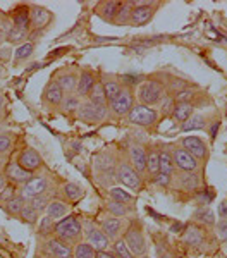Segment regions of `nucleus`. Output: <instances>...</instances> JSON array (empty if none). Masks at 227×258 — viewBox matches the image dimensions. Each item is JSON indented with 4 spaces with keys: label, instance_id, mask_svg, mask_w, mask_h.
Listing matches in <instances>:
<instances>
[{
    "label": "nucleus",
    "instance_id": "nucleus-25",
    "mask_svg": "<svg viewBox=\"0 0 227 258\" xmlns=\"http://www.w3.org/2000/svg\"><path fill=\"white\" fill-rule=\"evenodd\" d=\"M177 181L181 182V189L184 191H198L200 188V177L196 172H181Z\"/></svg>",
    "mask_w": 227,
    "mask_h": 258
},
{
    "label": "nucleus",
    "instance_id": "nucleus-19",
    "mask_svg": "<svg viewBox=\"0 0 227 258\" xmlns=\"http://www.w3.org/2000/svg\"><path fill=\"white\" fill-rule=\"evenodd\" d=\"M31 174L33 172L23 169L18 162H11V164L7 165V170H6V179L7 181H11L12 184H24V182L31 179Z\"/></svg>",
    "mask_w": 227,
    "mask_h": 258
},
{
    "label": "nucleus",
    "instance_id": "nucleus-56",
    "mask_svg": "<svg viewBox=\"0 0 227 258\" xmlns=\"http://www.w3.org/2000/svg\"><path fill=\"white\" fill-rule=\"evenodd\" d=\"M97 258H117L110 251H97Z\"/></svg>",
    "mask_w": 227,
    "mask_h": 258
},
{
    "label": "nucleus",
    "instance_id": "nucleus-16",
    "mask_svg": "<svg viewBox=\"0 0 227 258\" xmlns=\"http://www.w3.org/2000/svg\"><path fill=\"white\" fill-rule=\"evenodd\" d=\"M129 164L136 169V172L141 176L146 172V148L138 143L129 147Z\"/></svg>",
    "mask_w": 227,
    "mask_h": 258
},
{
    "label": "nucleus",
    "instance_id": "nucleus-17",
    "mask_svg": "<svg viewBox=\"0 0 227 258\" xmlns=\"http://www.w3.org/2000/svg\"><path fill=\"white\" fill-rule=\"evenodd\" d=\"M45 248L52 258H72V248L64 241L57 239L55 236L45 243Z\"/></svg>",
    "mask_w": 227,
    "mask_h": 258
},
{
    "label": "nucleus",
    "instance_id": "nucleus-12",
    "mask_svg": "<svg viewBox=\"0 0 227 258\" xmlns=\"http://www.w3.org/2000/svg\"><path fill=\"white\" fill-rule=\"evenodd\" d=\"M100 229L103 232H105V236L109 238L110 241H115V239H119V238H122V232H124V222H122V219H119V217H114V215H107V217H103L100 220Z\"/></svg>",
    "mask_w": 227,
    "mask_h": 258
},
{
    "label": "nucleus",
    "instance_id": "nucleus-2",
    "mask_svg": "<svg viewBox=\"0 0 227 258\" xmlns=\"http://www.w3.org/2000/svg\"><path fill=\"white\" fill-rule=\"evenodd\" d=\"M134 95L138 98V103L146 107H154L159 105L165 97V86L157 80H146L139 83Z\"/></svg>",
    "mask_w": 227,
    "mask_h": 258
},
{
    "label": "nucleus",
    "instance_id": "nucleus-39",
    "mask_svg": "<svg viewBox=\"0 0 227 258\" xmlns=\"http://www.w3.org/2000/svg\"><path fill=\"white\" fill-rule=\"evenodd\" d=\"M81 105V100L78 95H65L64 102H62V112L64 114H74V112H78Z\"/></svg>",
    "mask_w": 227,
    "mask_h": 258
},
{
    "label": "nucleus",
    "instance_id": "nucleus-22",
    "mask_svg": "<svg viewBox=\"0 0 227 258\" xmlns=\"http://www.w3.org/2000/svg\"><path fill=\"white\" fill-rule=\"evenodd\" d=\"M78 80H80V76H76V74L71 73V71H67V73L60 74L59 80H53V81L60 86L65 95H72V91H76V88H78Z\"/></svg>",
    "mask_w": 227,
    "mask_h": 258
},
{
    "label": "nucleus",
    "instance_id": "nucleus-3",
    "mask_svg": "<svg viewBox=\"0 0 227 258\" xmlns=\"http://www.w3.org/2000/svg\"><path fill=\"white\" fill-rule=\"evenodd\" d=\"M122 239L126 241L129 249L134 253V256H141L146 253V241H144L143 226L138 220H131L127 224V227L122 232Z\"/></svg>",
    "mask_w": 227,
    "mask_h": 258
},
{
    "label": "nucleus",
    "instance_id": "nucleus-10",
    "mask_svg": "<svg viewBox=\"0 0 227 258\" xmlns=\"http://www.w3.org/2000/svg\"><path fill=\"white\" fill-rule=\"evenodd\" d=\"M172 159H174V165L179 172H196L200 167V162L189 155L183 147L172 148Z\"/></svg>",
    "mask_w": 227,
    "mask_h": 258
},
{
    "label": "nucleus",
    "instance_id": "nucleus-53",
    "mask_svg": "<svg viewBox=\"0 0 227 258\" xmlns=\"http://www.w3.org/2000/svg\"><path fill=\"white\" fill-rule=\"evenodd\" d=\"M154 182H155V184H159V186H164V188H167V186H171V182H172V176H169V174L159 172V174H157V176L154 177Z\"/></svg>",
    "mask_w": 227,
    "mask_h": 258
},
{
    "label": "nucleus",
    "instance_id": "nucleus-9",
    "mask_svg": "<svg viewBox=\"0 0 227 258\" xmlns=\"http://www.w3.org/2000/svg\"><path fill=\"white\" fill-rule=\"evenodd\" d=\"M133 4V16H131V24L133 26H144L155 16L159 4L154 2H131Z\"/></svg>",
    "mask_w": 227,
    "mask_h": 258
},
{
    "label": "nucleus",
    "instance_id": "nucleus-51",
    "mask_svg": "<svg viewBox=\"0 0 227 258\" xmlns=\"http://www.w3.org/2000/svg\"><path fill=\"white\" fill-rule=\"evenodd\" d=\"M16 197V189H14V186H6L4 188V191L0 193V205H6L9 200H12Z\"/></svg>",
    "mask_w": 227,
    "mask_h": 258
},
{
    "label": "nucleus",
    "instance_id": "nucleus-55",
    "mask_svg": "<svg viewBox=\"0 0 227 258\" xmlns=\"http://www.w3.org/2000/svg\"><path fill=\"white\" fill-rule=\"evenodd\" d=\"M218 217L222 220H227V202H222L218 205Z\"/></svg>",
    "mask_w": 227,
    "mask_h": 258
},
{
    "label": "nucleus",
    "instance_id": "nucleus-49",
    "mask_svg": "<svg viewBox=\"0 0 227 258\" xmlns=\"http://www.w3.org/2000/svg\"><path fill=\"white\" fill-rule=\"evenodd\" d=\"M193 97H195V91H193V90H179L174 95V100H176V103H179V102H191Z\"/></svg>",
    "mask_w": 227,
    "mask_h": 258
},
{
    "label": "nucleus",
    "instance_id": "nucleus-24",
    "mask_svg": "<svg viewBox=\"0 0 227 258\" xmlns=\"http://www.w3.org/2000/svg\"><path fill=\"white\" fill-rule=\"evenodd\" d=\"M159 160H160V172L174 176V159H172V150L167 148H159Z\"/></svg>",
    "mask_w": 227,
    "mask_h": 258
},
{
    "label": "nucleus",
    "instance_id": "nucleus-21",
    "mask_svg": "<svg viewBox=\"0 0 227 258\" xmlns=\"http://www.w3.org/2000/svg\"><path fill=\"white\" fill-rule=\"evenodd\" d=\"M97 85V76L92 73V71H83L80 74V80H78V88H76V95L80 98L88 97L90 91L93 90V86Z\"/></svg>",
    "mask_w": 227,
    "mask_h": 258
},
{
    "label": "nucleus",
    "instance_id": "nucleus-23",
    "mask_svg": "<svg viewBox=\"0 0 227 258\" xmlns=\"http://www.w3.org/2000/svg\"><path fill=\"white\" fill-rule=\"evenodd\" d=\"M69 212V207L65 202H62V200H50V203H48L47 207V217H50L52 220H60L64 219L65 215H67Z\"/></svg>",
    "mask_w": 227,
    "mask_h": 258
},
{
    "label": "nucleus",
    "instance_id": "nucleus-42",
    "mask_svg": "<svg viewBox=\"0 0 227 258\" xmlns=\"http://www.w3.org/2000/svg\"><path fill=\"white\" fill-rule=\"evenodd\" d=\"M112 246H114V255L117 256V258H136L134 253L131 251L129 246H127L126 241H124L122 238L115 239Z\"/></svg>",
    "mask_w": 227,
    "mask_h": 258
},
{
    "label": "nucleus",
    "instance_id": "nucleus-48",
    "mask_svg": "<svg viewBox=\"0 0 227 258\" xmlns=\"http://www.w3.org/2000/svg\"><path fill=\"white\" fill-rule=\"evenodd\" d=\"M53 226H55V220H52L50 217H43L41 219V226H40V234H53Z\"/></svg>",
    "mask_w": 227,
    "mask_h": 258
},
{
    "label": "nucleus",
    "instance_id": "nucleus-40",
    "mask_svg": "<svg viewBox=\"0 0 227 258\" xmlns=\"http://www.w3.org/2000/svg\"><path fill=\"white\" fill-rule=\"evenodd\" d=\"M14 26L30 30V7H19L14 12Z\"/></svg>",
    "mask_w": 227,
    "mask_h": 258
},
{
    "label": "nucleus",
    "instance_id": "nucleus-35",
    "mask_svg": "<svg viewBox=\"0 0 227 258\" xmlns=\"http://www.w3.org/2000/svg\"><path fill=\"white\" fill-rule=\"evenodd\" d=\"M109 197L115 200V202L122 203V205H134V197L131 193H127L126 189H121V188H110L109 189Z\"/></svg>",
    "mask_w": 227,
    "mask_h": 258
},
{
    "label": "nucleus",
    "instance_id": "nucleus-34",
    "mask_svg": "<svg viewBox=\"0 0 227 258\" xmlns=\"http://www.w3.org/2000/svg\"><path fill=\"white\" fill-rule=\"evenodd\" d=\"M88 100L92 103H95V105H109V100H107V97H105L102 81H97V85H95L93 90L90 91Z\"/></svg>",
    "mask_w": 227,
    "mask_h": 258
},
{
    "label": "nucleus",
    "instance_id": "nucleus-20",
    "mask_svg": "<svg viewBox=\"0 0 227 258\" xmlns=\"http://www.w3.org/2000/svg\"><path fill=\"white\" fill-rule=\"evenodd\" d=\"M122 7V2H102L97 6V14L107 23H115L117 14Z\"/></svg>",
    "mask_w": 227,
    "mask_h": 258
},
{
    "label": "nucleus",
    "instance_id": "nucleus-59",
    "mask_svg": "<svg viewBox=\"0 0 227 258\" xmlns=\"http://www.w3.org/2000/svg\"><path fill=\"white\" fill-rule=\"evenodd\" d=\"M183 229H184L183 224H174V226H172L171 231H172V232H179V231H183Z\"/></svg>",
    "mask_w": 227,
    "mask_h": 258
},
{
    "label": "nucleus",
    "instance_id": "nucleus-33",
    "mask_svg": "<svg viewBox=\"0 0 227 258\" xmlns=\"http://www.w3.org/2000/svg\"><path fill=\"white\" fill-rule=\"evenodd\" d=\"M102 85H103V91H105V97L109 102H112V100L119 95V91L122 90L121 81L114 80V78H107V80H103Z\"/></svg>",
    "mask_w": 227,
    "mask_h": 258
},
{
    "label": "nucleus",
    "instance_id": "nucleus-30",
    "mask_svg": "<svg viewBox=\"0 0 227 258\" xmlns=\"http://www.w3.org/2000/svg\"><path fill=\"white\" fill-rule=\"evenodd\" d=\"M62 193H64V197L67 202L71 203H76L78 200L83 198V195H85V191L80 184H76V182H65L64 186H62Z\"/></svg>",
    "mask_w": 227,
    "mask_h": 258
},
{
    "label": "nucleus",
    "instance_id": "nucleus-31",
    "mask_svg": "<svg viewBox=\"0 0 227 258\" xmlns=\"http://www.w3.org/2000/svg\"><path fill=\"white\" fill-rule=\"evenodd\" d=\"M195 220L198 224H201V226H215V215H213L212 209H208V207H200V209H196L195 212Z\"/></svg>",
    "mask_w": 227,
    "mask_h": 258
},
{
    "label": "nucleus",
    "instance_id": "nucleus-46",
    "mask_svg": "<svg viewBox=\"0 0 227 258\" xmlns=\"http://www.w3.org/2000/svg\"><path fill=\"white\" fill-rule=\"evenodd\" d=\"M213 198H215V191H213V188H205V189L196 191V200L203 207L208 205L210 202H213Z\"/></svg>",
    "mask_w": 227,
    "mask_h": 258
},
{
    "label": "nucleus",
    "instance_id": "nucleus-32",
    "mask_svg": "<svg viewBox=\"0 0 227 258\" xmlns=\"http://www.w3.org/2000/svg\"><path fill=\"white\" fill-rule=\"evenodd\" d=\"M72 258H97V249L86 241H80L78 244H74Z\"/></svg>",
    "mask_w": 227,
    "mask_h": 258
},
{
    "label": "nucleus",
    "instance_id": "nucleus-54",
    "mask_svg": "<svg viewBox=\"0 0 227 258\" xmlns=\"http://www.w3.org/2000/svg\"><path fill=\"white\" fill-rule=\"evenodd\" d=\"M11 52H12V50L9 47L0 48V64H2V62H7L11 59Z\"/></svg>",
    "mask_w": 227,
    "mask_h": 258
},
{
    "label": "nucleus",
    "instance_id": "nucleus-57",
    "mask_svg": "<svg viewBox=\"0 0 227 258\" xmlns=\"http://www.w3.org/2000/svg\"><path fill=\"white\" fill-rule=\"evenodd\" d=\"M218 126H220V122L217 120V122L212 126V129H210V133H212V138H215V136H217V129H218Z\"/></svg>",
    "mask_w": 227,
    "mask_h": 258
},
{
    "label": "nucleus",
    "instance_id": "nucleus-36",
    "mask_svg": "<svg viewBox=\"0 0 227 258\" xmlns=\"http://www.w3.org/2000/svg\"><path fill=\"white\" fill-rule=\"evenodd\" d=\"M105 209H107V212H109L110 215H114V217H119V219L126 217L127 212H129V210H127V207H126V205H122V203L115 202V200H112V198L107 200Z\"/></svg>",
    "mask_w": 227,
    "mask_h": 258
},
{
    "label": "nucleus",
    "instance_id": "nucleus-26",
    "mask_svg": "<svg viewBox=\"0 0 227 258\" xmlns=\"http://www.w3.org/2000/svg\"><path fill=\"white\" fill-rule=\"evenodd\" d=\"M206 127V119L205 115L201 114H193L188 120H184L181 124V131L183 133H189V131H201V129Z\"/></svg>",
    "mask_w": 227,
    "mask_h": 258
},
{
    "label": "nucleus",
    "instance_id": "nucleus-7",
    "mask_svg": "<svg viewBox=\"0 0 227 258\" xmlns=\"http://www.w3.org/2000/svg\"><path fill=\"white\" fill-rule=\"evenodd\" d=\"M107 112H109V105H95L86 98V102H81L80 109H78V119L83 122L88 124H97L107 117Z\"/></svg>",
    "mask_w": 227,
    "mask_h": 258
},
{
    "label": "nucleus",
    "instance_id": "nucleus-27",
    "mask_svg": "<svg viewBox=\"0 0 227 258\" xmlns=\"http://www.w3.org/2000/svg\"><path fill=\"white\" fill-rule=\"evenodd\" d=\"M193 115V103L191 102H179L176 103L174 112H172V117L176 122L183 124L184 120H188Z\"/></svg>",
    "mask_w": 227,
    "mask_h": 258
},
{
    "label": "nucleus",
    "instance_id": "nucleus-44",
    "mask_svg": "<svg viewBox=\"0 0 227 258\" xmlns=\"http://www.w3.org/2000/svg\"><path fill=\"white\" fill-rule=\"evenodd\" d=\"M28 203L35 209L36 212H43V210H47V207H48V203H50V200L47 198V195H38V197H35V198H31V200H28Z\"/></svg>",
    "mask_w": 227,
    "mask_h": 258
},
{
    "label": "nucleus",
    "instance_id": "nucleus-11",
    "mask_svg": "<svg viewBox=\"0 0 227 258\" xmlns=\"http://www.w3.org/2000/svg\"><path fill=\"white\" fill-rule=\"evenodd\" d=\"M181 147H183L191 157H195L198 162L205 160L206 157H208L206 143L200 138V136H186V138L183 140V143H181Z\"/></svg>",
    "mask_w": 227,
    "mask_h": 258
},
{
    "label": "nucleus",
    "instance_id": "nucleus-15",
    "mask_svg": "<svg viewBox=\"0 0 227 258\" xmlns=\"http://www.w3.org/2000/svg\"><path fill=\"white\" fill-rule=\"evenodd\" d=\"M16 162H18L23 169L30 170V172H35V170L40 169L41 164H43L40 153L36 152L35 148H24L23 152L19 153V157H18V160H16Z\"/></svg>",
    "mask_w": 227,
    "mask_h": 258
},
{
    "label": "nucleus",
    "instance_id": "nucleus-62",
    "mask_svg": "<svg viewBox=\"0 0 227 258\" xmlns=\"http://www.w3.org/2000/svg\"><path fill=\"white\" fill-rule=\"evenodd\" d=\"M4 38H6V35H4V31H2V30H0V45H2Z\"/></svg>",
    "mask_w": 227,
    "mask_h": 258
},
{
    "label": "nucleus",
    "instance_id": "nucleus-47",
    "mask_svg": "<svg viewBox=\"0 0 227 258\" xmlns=\"http://www.w3.org/2000/svg\"><path fill=\"white\" fill-rule=\"evenodd\" d=\"M19 217H23L24 222H28V224H35L36 220H38V212L33 209L30 203H26V205H24V209H23V212H21Z\"/></svg>",
    "mask_w": 227,
    "mask_h": 258
},
{
    "label": "nucleus",
    "instance_id": "nucleus-8",
    "mask_svg": "<svg viewBox=\"0 0 227 258\" xmlns=\"http://www.w3.org/2000/svg\"><path fill=\"white\" fill-rule=\"evenodd\" d=\"M83 236L86 238V243H90L97 251H107L110 246V239L105 236L98 224L86 222L83 226Z\"/></svg>",
    "mask_w": 227,
    "mask_h": 258
},
{
    "label": "nucleus",
    "instance_id": "nucleus-58",
    "mask_svg": "<svg viewBox=\"0 0 227 258\" xmlns=\"http://www.w3.org/2000/svg\"><path fill=\"white\" fill-rule=\"evenodd\" d=\"M6 186H7V179H6V176H0V193H2Z\"/></svg>",
    "mask_w": 227,
    "mask_h": 258
},
{
    "label": "nucleus",
    "instance_id": "nucleus-6",
    "mask_svg": "<svg viewBox=\"0 0 227 258\" xmlns=\"http://www.w3.org/2000/svg\"><path fill=\"white\" fill-rule=\"evenodd\" d=\"M115 176H117V179L122 182L124 186H127L129 189L136 191V193L141 189V184H143L141 176L136 172V169L127 160L119 162L117 167H115Z\"/></svg>",
    "mask_w": 227,
    "mask_h": 258
},
{
    "label": "nucleus",
    "instance_id": "nucleus-61",
    "mask_svg": "<svg viewBox=\"0 0 227 258\" xmlns=\"http://www.w3.org/2000/svg\"><path fill=\"white\" fill-rule=\"evenodd\" d=\"M4 107H6V98H4L2 95H0V112L4 110Z\"/></svg>",
    "mask_w": 227,
    "mask_h": 258
},
{
    "label": "nucleus",
    "instance_id": "nucleus-50",
    "mask_svg": "<svg viewBox=\"0 0 227 258\" xmlns=\"http://www.w3.org/2000/svg\"><path fill=\"white\" fill-rule=\"evenodd\" d=\"M12 147V140L9 135H6V133H0V155H4V153H7Z\"/></svg>",
    "mask_w": 227,
    "mask_h": 258
},
{
    "label": "nucleus",
    "instance_id": "nucleus-60",
    "mask_svg": "<svg viewBox=\"0 0 227 258\" xmlns=\"http://www.w3.org/2000/svg\"><path fill=\"white\" fill-rule=\"evenodd\" d=\"M159 258H172V255H171V253H169V251H160Z\"/></svg>",
    "mask_w": 227,
    "mask_h": 258
},
{
    "label": "nucleus",
    "instance_id": "nucleus-14",
    "mask_svg": "<svg viewBox=\"0 0 227 258\" xmlns=\"http://www.w3.org/2000/svg\"><path fill=\"white\" fill-rule=\"evenodd\" d=\"M52 21V12L45 7L31 6L30 7V28L35 31H40Z\"/></svg>",
    "mask_w": 227,
    "mask_h": 258
},
{
    "label": "nucleus",
    "instance_id": "nucleus-38",
    "mask_svg": "<svg viewBox=\"0 0 227 258\" xmlns=\"http://www.w3.org/2000/svg\"><path fill=\"white\" fill-rule=\"evenodd\" d=\"M33 50H35V45H33V43H21L19 47H18V50L14 52V64L18 66L23 60L30 59Z\"/></svg>",
    "mask_w": 227,
    "mask_h": 258
},
{
    "label": "nucleus",
    "instance_id": "nucleus-4",
    "mask_svg": "<svg viewBox=\"0 0 227 258\" xmlns=\"http://www.w3.org/2000/svg\"><path fill=\"white\" fill-rule=\"evenodd\" d=\"M126 117H127V122L134 124V126L152 127V126H155L157 120H159V112L155 109H152V107L141 105V103H134V107L131 109V112Z\"/></svg>",
    "mask_w": 227,
    "mask_h": 258
},
{
    "label": "nucleus",
    "instance_id": "nucleus-29",
    "mask_svg": "<svg viewBox=\"0 0 227 258\" xmlns=\"http://www.w3.org/2000/svg\"><path fill=\"white\" fill-rule=\"evenodd\" d=\"M184 243L189 244V246H200L205 239V234H203V229L201 227H188L186 229V234H184Z\"/></svg>",
    "mask_w": 227,
    "mask_h": 258
},
{
    "label": "nucleus",
    "instance_id": "nucleus-52",
    "mask_svg": "<svg viewBox=\"0 0 227 258\" xmlns=\"http://www.w3.org/2000/svg\"><path fill=\"white\" fill-rule=\"evenodd\" d=\"M215 232L220 241H227V220H218L215 222Z\"/></svg>",
    "mask_w": 227,
    "mask_h": 258
},
{
    "label": "nucleus",
    "instance_id": "nucleus-37",
    "mask_svg": "<svg viewBox=\"0 0 227 258\" xmlns=\"http://www.w3.org/2000/svg\"><path fill=\"white\" fill-rule=\"evenodd\" d=\"M24 205H26V203H24L23 197H14V198L9 200V202H7L6 205H2V207L7 210V214H9V215H14V217H18V215H21V212H23Z\"/></svg>",
    "mask_w": 227,
    "mask_h": 258
},
{
    "label": "nucleus",
    "instance_id": "nucleus-41",
    "mask_svg": "<svg viewBox=\"0 0 227 258\" xmlns=\"http://www.w3.org/2000/svg\"><path fill=\"white\" fill-rule=\"evenodd\" d=\"M131 16H133V4H131V2L124 4L122 2V7H121V11H119L117 19H115L114 24H117V26H124V24H129L131 23Z\"/></svg>",
    "mask_w": 227,
    "mask_h": 258
},
{
    "label": "nucleus",
    "instance_id": "nucleus-18",
    "mask_svg": "<svg viewBox=\"0 0 227 258\" xmlns=\"http://www.w3.org/2000/svg\"><path fill=\"white\" fill-rule=\"evenodd\" d=\"M41 98H43V102H45V103H48V105H52V107H60V105H62V102H64V98H65V93L62 91V88H60L59 85H57L55 81H50L47 86H45Z\"/></svg>",
    "mask_w": 227,
    "mask_h": 258
},
{
    "label": "nucleus",
    "instance_id": "nucleus-45",
    "mask_svg": "<svg viewBox=\"0 0 227 258\" xmlns=\"http://www.w3.org/2000/svg\"><path fill=\"white\" fill-rule=\"evenodd\" d=\"M159 105H160V115L169 117V115H172V112H174L176 100H174V97H164Z\"/></svg>",
    "mask_w": 227,
    "mask_h": 258
},
{
    "label": "nucleus",
    "instance_id": "nucleus-63",
    "mask_svg": "<svg viewBox=\"0 0 227 258\" xmlns=\"http://www.w3.org/2000/svg\"><path fill=\"white\" fill-rule=\"evenodd\" d=\"M2 74H4V69H2V68H0V78H2Z\"/></svg>",
    "mask_w": 227,
    "mask_h": 258
},
{
    "label": "nucleus",
    "instance_id": "nucleus-1",
    "mask_svg": "<svg viewBox=\"0 0 227 258\" xmlns=\"http://www.w3.org/2000/svg\"><path fill=\"white\" fill-rule=\"evenodd\" d=\"M53 236H55L57 239L67 243L69 246H71V244H78L83 238V224L80 222V219L74 217V215L64 217V219L57 220L55 226H53Z\"/></svg>",
    "mask_w": 227,
    "mask_h": 258
},
{
    "label": "nucleus",
    "instance_id": "nucleus-5",
    "mask_svg": "<svg viewBox=\"0 0 227 258\" xmlns=\"http://www.w3.org/2000/svg\"><path fill=\"white\" fill-rule=\"evenodd\" d=\"M134 100H136V95L133 88H126L122 86V90L119 91V95L115 97L112 102H109V110L112 112L114 115L117 117H124L131 112V109L134 107Z\"/></svg>",
    "mask_w": 227,
    "mask_h": 258
},
{
    "label": "nucleus",
    "instance_id": "nucleus-28",
    "mask_svg": "<svg viewBox=\"0 0 227 258\" xmlns=\"http://www.w3.org/2000/svg\"><path fill=\"white\" fill-rule=\"evenodd\" d=\"M146 172L150 176H157L160 172V160H159V150L155 147L146 150Z\"/></svg>",
    "mask_w": 227,
    "mask_h": 258
},
{
    "label": "nucleus",
    "instance_id": "nucleus-13",
    "mask_svg": "<svg viewBox=\"0 0 227 258\" xmlns=\"http://www.w3.org/2000/svg\"><path fill=\"white\" fill-rule=\"evenodd\" d=\"M47 188H48V181L45 177H31L30 181H26L21 188V195L24 200H31L38 195H43L47 193Z\"/></svg>",
    "mask_w": 227,
    "mask_h": 258
},
{
    "label": "nucleus",
    "instance_id": "nucleus-43",
    "mask_svg": "<svg viewBox=\"0 0 227 258\" xmlns=\"http://www.w3.org/2000/svg\"><path fill=\"white\" fill-rule=\"evenodd\" d=\"M28 36V28H21V26H12L11 28V31L7 33V36H6V40L9 41V43L12 45H18L21 43L24 38Z\"/></svg>",
    "mask_w": 227,
    "mask_h": 258
}]
</instances>
